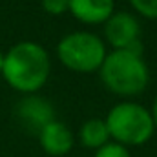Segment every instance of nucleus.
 <instances>
[{
  "label": "nucleus",
  "mask_w": 157,
  "mask_h": 157,
  "mask_svg": "<svg viewBox=\"0 0 157 157\" xmlns=\"http://www.w3.org/2000/svg\"><path fill=\"white\" fill-rule=\"evenodd\" d=\"M51 71V60L48 51L31 40L18 42L7 49L4 55L2 77L6 82L26 95L37 93L48 82Z\"/></svg>",
  "instance_id": "f257e3e1"
},
{
  "label": "nucleus",
  "mask_w": 157,
  "mask_h": 157,
  "mask_svg": "<svg viewBox=\"0 0 157 157\" xmlns=\"http://www.w3.org/2000/svg\"><path fill=\"white\" fill-rule=\"evenodd\" d=\"M99 71L104 86L121 97L139 95L150 80V71L144 59L124 49L110 51Z\"/></svg>",
  "instance_id": "f03ea898"
},
{
  "label": "nucleus",
  "mask_w": 157,
  "mask_h": 157,
  "mask_svg": "<svg viewBox=\"0 0 157 157\" xmlns=\"http://www.w3.org/2000/svg\"><path fill=\"white\" fill-rule=\"evenodd\" d=\"M104 121L110 139L122 146H141L150 141L155 130L150 110L132 101L115 104Z\"/></svg>",
  "instance_id": "7ed1b4c3"
},
{
  "label": "nucleus",
  "mask_w": 157,
  "mask_h": 157,
  "mask_svg": "<svg viewBox=\"0 0 157 157\" xmlns=\"http://www.w3.org/2000/svg\"><path fill=\"white\" fill-rule=\"evenodd\" d=\"M108 51L101 37L90 31H73L59 40L57 57L71 71L91 73L101 70Z\"/></svg>",
  "instance_id": "20e7f679"
},
{
  "label": "nucleus",
  "mask_w": 157,
  "mask_h": 157,
  "mask_svg": "<svg viewBox=\"0 0 157 157\" xmlns=\"http://www.w3.org/2000/svg\"><path fill=\"white\" fill-rule=\"evenodd\" d=\"M15 115L24 128L39 133L44 126L55 121V110L48 99L33 93L18 101V104L15 106Z\"/></svg>",
  "instance_id": "39448f33"
},
{
  "label": "nucleus",
  "mask_w": 157,
  "mask_h": 157,
  "mask_svg": "<svg viewBox=\"0 0 157 157\" xmlns=\"http://www.w3.org/2000/svg\"><path fill=\"white\" fill-rule=\"evenodd\" d=\"M104 37L113 49H128L141 40V26L133 15L115 11L104 22Z\"/></svg>",
  "instance_id": "423d86ee"
},
{
  "label": "nucleus",
  "mask_w": 157,
  "mask_h": 157,
  "mask_svg": "<svg viewBox=\"0 0 157 157\" xmlns=\"http://www.w3.org/2000/svg\"><path fill=\"white\" fill-rule=\"evenodd\" d=\"M39 143L48 155L62 157L73 148L75 139L71 130L64 122H59L55 119L53 122H49L39 132Z\"/></svg>",
  "instance_id": "0eeeda50"
},
{
  "label": "nucleus",
  "mask_w": 157,
  "mask_h": 157,
  "mask_svg": "<svg viewBox=\"0 0 157 157\" xmlns=\"http://www.w3.org/2000/svg\"><path fill=\"white\" fill-rule=\"evenodd\" d=\"M68 11L82 24H104L115 13V0H70Z\"/></svg>",
  "instance_id": "6e6552de"
},
{
  "label": "nucleus",
  "mask_w": 157,
  "mask_h": 157,
  "mask_svg": "<svg viewBox=\"0 0 157 157\" xmlns=\"http://www.w3.org/2000/svg\"><path fill=\"white\" fill-rule=\"evenodd\" d=\"M78 141L82 146L93 148V150H99L104 144H108L110 143V132H108L106 121L93 117L88 119L86 122H82V126L78 130Z\"/></svg>",
  "instance_id": "1a4fd4ad"
},
{
  "label": "nucleus",
  "mask_w": 157,
  "mask_h": 157,
  "mask_svg": "<svg viewBox=\"0 0 157 157\" xmlns=\"http://www.w3.org/2000/svg\"><path fill=\"white\" fill-rule=\"evenodd\" d=\"M130 4L139 15L152 18V20L157 18V0H130Z\"/></svg>",
  "instance_id": "9d476101"
},
{
  "label": "nucleus",
  "mask_w": 157,
  "mask_h": 157,
  "mask_svg": "<svg viewBox=\"0 0 157 157\" xmlns=\"http://www.w3.org/2000/svg\"><path fill=\"white\" fill-rule=\"evenodd\" d=\"M95 157H132L128 148L119 143H108L95 152Z\"/></svg>",
  "instance_id": "9b49d317"
},
{
  "label": "nucleus",
  "mask_w": 157,
  "mask_h": 157,
  "mask_svg": "<svg viewBox=\"0 0 157 157\" xmlns=\"http://www.w3.org/2000/svg\"><path fill=\"white\" fill-rule=\"evenodd\" d=\"M40 4L49 15H62L70 9V0H40Z\"/></svg>",
  "instance_id": "f8f14e48"
},
{
  "label": "nucleus",
  "mask_w": 157,
  "mask_h": 157,
  "mask_svg": "<svg viewBox=\"0 0 157 157\" xmlns=\"http://www.w3.org/2000/svg\"><path fill=\"white\" fill-rule=\"evenodd\" d=\"M150 113H152V119H154V126L157 128V97L154 99V104H152V110H150Z\"/></svg>",
  "instance_id": "ddd939ff"
},
{
  "label": "nucleus",
  "mask_w": 157,
  "mask_h": 157,
  "mask_svg": "<svg viewBox=\"0 0 157 157\" xmlns=\"http://www.w3.org/2000/svg\"><path fill=\"white\" fill-rule=\"evenodd\" d=\"M2 66H4V53L0 51V73H2Z\"/></svg>",
  "instance_id": "4468645a"
}]
</instances>
